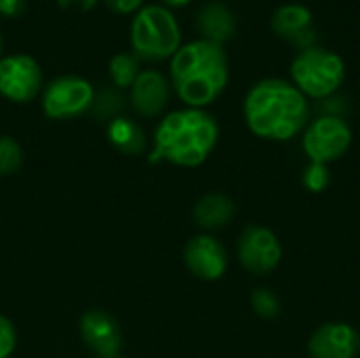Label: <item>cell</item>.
Returning <instances> with one entry per match:
<instances>
[{"mask_svg":"<svg viewBox=\"0 0 360 358\" xmlns=\"http://www.w3.org/2000/svg\"><path fill=\"white\" fill-rule=\"evenodd\" d=\"M171 99V80L158 70H141L129 89L131 108L143 118L160 116Z\"/></svg>","mask_w":360,"mask_h":358,"instance_id":"cell-13","label":"cell"},{"mask_svg":"<svg viewBox=\"0 0 360 358\" xmlns=\"http://www.w3.org/2000/svg\"><path fill=\"white\" fill-rule=\"evenodd\" d=\"M308 358H359V329L344 321L319 325L308 338Z\"/></svg>","mask_w":360,"mask_h":358,"instance_id":"cell-11","label":"cell"},{"mask_svg":"<svg viewBox=\"0 0 360 358\" xmlns=\"http://www.w3.org/2000/svg\"><path fill=\"white\" fill-rule=\"evenodd\" d=\"M95 89L80 76H57L42 91V112L51 120H70L91 110Z\"/></svg>","mask_w":360,"mask_h":358,"instance_id":"cell-8","label":"cell"},{"mask_svg":"<svg viewBox=\"0 0 360 358\" xmlns=\"http://www.w3.org/2000/svg\"><path fill=\"white\" fill-rule=\"evenodd\" d=\"M352 141V127L342 116L319 114L310 118V122L302 131V150L308 162H319L327 167L342 160L350 152Z\"/></svg>","mask_w":360,"mask_h":358,"instance_id":"cell-6","label":"cell"},{"mask_svg":"<svg viewBox=\"0 0 360 358\" xmlns=\"http://www.w3.org/2000/svg\"><path fill=\"white\" fill-rule=\"evenodd\" d=\"M234 215H236L234 200L221 192H209V194L200 196L192 211L194 224L200 230H205L207 234L228 228L232 224Z\"/></svg>","mask_w":360,"mask_h":358,"instance_id":"cell-15","label":"cell"},{"mask_svg":"<svg viewBox=\"0 0 360 358\" xmlns=\"http://www.w3.org/2000/svg\"><path fill=\"white\" fill-rule=\"evenodd\" d=\"M99 0H57L59 8L63 11H78V13H89L97 6Z\"/></svg>","mask_w":360,"mask_h":358,"instance_id":"cell-26","label":"cell"},{"mask_svg":"<svg viewBox=\"0 0 360 358\" xmlns=\"http://www.w3.org/2000/svg\"><path fill=\"white\" fill-rule=\"evenodd\" d=\"M331 184V169L327 165L308 162L302 171V186L310 194H323Z\"/></svg>","mask_w":360,"mask_h":358,"instance_id":"cell-22","label":"cell"},{"mask_svg":"<svg viewBox=\"0 0 360 358\" xmlns=\"http://www.w3.org/2000/svg\"><path fill=\"white\" fill-rule=\"evenodd\" d=\"M21 165H23L21 146L8 135H0V177L17 173Z\"/></svg>","mask_w":360,"mask_h":358,"instance_id":"cell-21","label":"cell"},{"mask_svg":"<svg viewBox=\"0 0 360 358\" xmlns=\"http://www.w3.org/2000/svg\"><path fill=\"white\" fill-rule=\"evenodd\" d=\"M124 108H127V97L122 95V91L112 87V84H105V87L95 91L89 112L93 114L95 120L112 122L114 118L122 116Z\"/></svg>","mask_w":360,"mask_h":358,"instance_id":"cell-18","label":"cell"},{"mask_svg":"<svg viewBox=\"0 0 360 358\" xmlns=\"http://www.w3.org/2000/svg\"><path fill=\"white\" fill-rule=\"evenodd\" d=\"M312 23H314L312 11L300 2H289V4L278 6L270 21L272 32L276 36H281L283 40L291 42L293 46H297L300 51L314 46V42H316Z\"/></svg>","mask_w":360,"mask_h":358,"instance_id":"cell-14","label":"cell"},{"mask_svg":"<svg viewBox=\"0 0 360 358\" xmlns=\"http://www.w3.org/2000/svg\"><path fill=\"white\" fill-rule=\"evenodd\" d=\"M80 338L95 358H120L122 333L114 317L103 310H89L80 319Z\"/></svg>","mask_w":360,"mask_h":358,"instance_id":"cell-12","label":"cell"},{"mask_svg":"<svg viewBox=\"0 0 360 358\" xmlns=\"http://www.w3.org/2000/svg\"><path fill=\"white\" fill-rule=\"evenodd\" d=\"M289 76L304 97L323 101L338 95V91L342 89L346 80V63L335 51L314 44L302 49L293 57L289 65Z\"/></svg>","mask_w":360,"mask_h":358,"instance_id":"cell-5","label":"cell"},{"mask_svg":"<svg viewBox=\"0 0 360 358\" xmlns=\"http://www.w3.org/2000/svg\"><path fill=\"white\" fill-rule=\"evenodd\" d=\"M2 49H4V38H2V34H0V55H2Z\"/></svg>","mask_w":360,"mask_h":358,"instance_id":"cell-28","label":"cell"},{"mask_svg":"<svg viewBox=\"0 0 360 358\" xmlns=\"http://www.w3.org/2000/svg\"><path fill=\"white\" fill-rule=\"evenodd\" d=\"M249 302H251V310H253L255 317L262 319V321H274V319L281 317V312H283V302H281V298H278L272 289H268V287H255V289L251 291Z\"/></svg>","mask_w":360,"mask_h":358,"instance_id":"cell-20","label":"cell"},{"mask_svg":"<svg viewBox=\"0 0 360 358\" xmlns=\"http://www.w3.org/2000/svg\"><path fill=\"white\" fill-rule=\"evenodd\" d=\"M171 89L186 108L205 110L226 91L230 80V63L221 44L209 40H192L181 44L171 57Z\"/></svg>","mask_w":360,"mask_h":358,"instance_id":"cell-2","label":"cell"},{"mask_svg":"<svg viewBox=\"0 0 360 358\" xmlns=\"http://www.w3.org/2000/svg\"><path fill=\"white\" fill-rule=\"evenodd\" d=\"M141 72V61L133 55V53H116L110 59L108 65V74L112 78V87L116 89H131V84L135 82V78Z\"/></svg>","mask_w":360,"mask_h":358,"instance_id":"cell-19","label":"cell"},{"mask_svg":"<svg viewBox=\"0 0 360 358\" xmlns=\"http://www.w3.org/2000/svg\"><path fill=\"white\" fill-rule=\"evenodd\" d=\"M160 2H162V6H167V8H179V6L190 4L192 0H160Z\"/></svg>","mask_w":360,"mask_h":358,"instance_id":"cell-27","label":"cell"},{"mask_svg":"<svg viewBox=\"0 0 360 358\" xmlns=\"http://www.w3.org/2000/svg\"><path fill=\"white\" fill-rule=\"evenodd\" d=\"M243 116L247 129L274 143H287L302 135L312 118L310 99L304 97L291 80L264 78L257 80L245 95Z\"/></svg>","mask_w":360,"mask_h":358,"instance_id":"cell-1","label":"cell"},{"mask_svg":"<svg viewBox=\"0 0 360 358\" xmlns=\"http://www.w3.org/2000/svg\"><path fill=\"white\" fill-rule=\"evenodd\" d=\"M42 89V70L32 55L0 57V95L13 103L32 101Z\"/></svg>","mask_w":360,"mask_h":358,"instance_id":"cell-9","label":"cell"},{"mask_svg":"<svg viewBox=\"0 0 360 358\" xmlns=\"http://www.w3.org/2000/svg\"><path fill=\"white\" fill-rule=\"evenodd\" d=\"M27 8V0H0V17L15 19L23 15Z\"/></svg>","mask_w":360,"mask_h":358,"instance_id":"cell-25","label":"cell"},{"mask_svg":"<svg viewBox=\"0 0 360 358\" xmlns=\"http://www.w3.org/2000/svg\"><path fill=\"white\" fill-rule=\"evenodd\" d=\"M196 30L202 40L221 44L228 42L236 32V17L232 8L224 2H209L196 15Z\"/></svg>","mask_w":360,"mask_h":358,"instance_id":"cell-16","label":"cell"},{"mask_svg":"<svg viewBox=\"0 0 360 358\" xmlns=\"http://www.w3.org/2000/svg\"><path fill=\"white\" fill-rule=\"evenodd\" d=\"M131 53L141 63H160L171 59L181 46V30L177 17L162 4L141 6L129 32Z\"/></svg>","mask_w":360,"mask_h":358,"instance_id":"cell-4","label":"cell"},{"mask_svg":"<svg viewBox=\"0 0 360 358\" xmlns=\"http://www.w3.org/2000/svg\"><path fill=\"white\" fill-rule=\"evenodd\" d=\"M108 139L120 154L127 156H139L148 148V137L143 129L127 116H118L108 122Z\"/></svg>","mask_w":360,"mask_h":358,"instance_id":"cell-17","label":"cell"},{"mask_svg":"<svg viewBox=\"0 0 360 358\" xmlns=\"http://www.w3.org/2000/svg\"><path fill=\"white\" fill-rule=\"evenodd\" d=\"M184 264L186 268L200 281L213 283L219 281L230 266L228 251L219 238L213 234H196L184 247Z\"/></svg>","mask_w":360,"mask_h":358,"instance_id":"cell-10","label":"cell"},{"mask_svg":"<svg viewBox=\"0 0 360 358\" xmlns=\"http://www.w3.org/2000/svg\"><path fill=\"white\" fill-rule=\"evenodd\" d=\"M17 348V331L15 325L0 314V358H8Z\"/></svg>","mask_w":360,"mask_h":358,"instance_id":"cell-23","label":"cell"},{"mask_svg":"<svg viewBox=\"0 0 360 358\" xmlns=\"http://www.w3.org/2000/svg\"><path fill=\"white\" fill-rule=\"evenodd\" d=\"M283 243L278 234L259 224L247 226L236 241L238 264L253 276H270L283 264Z\"/></svg>","mask_w":360,"mask_h":358,"instance_id":"cell-7","label":"cell"},{"mask_svg":"<svg viewBox=\"0 0 360 358\" xmlns=\"http://www.w3.org/2000/svg\"><path fill=\"white\" fill-rule=\"evenodd\" d=\"M219 141L215 116L200 108L169 112L154 131L150 162H169L184 169L200 167L209 160Z\"/></svg>","mask_w":360,"mask_h":358,"instance_id":"cell-3","label":"cell"},{"mask_svg":"<svg viewBox=\"0 0 360 358\" xmlns=\"http://www.w3.org/2000/svg\"><path fill=\"white\" fill-rule=\"evenodd\" d=\"M108 11L114 15H133L141 8L143 0H103Z\"/></svg>","mask_w":360,"mask_h":358,"instance_id":"cell-24","label":"cell"}]
</instances>
